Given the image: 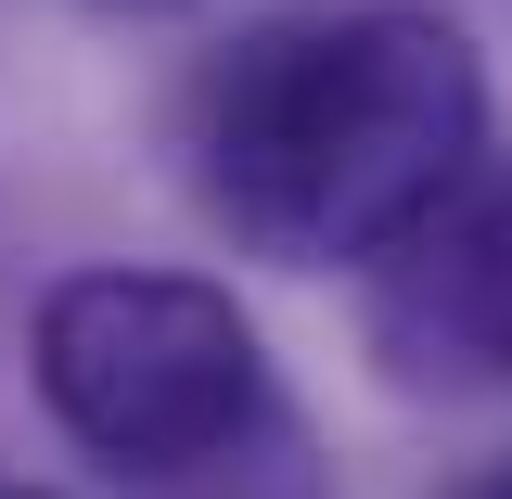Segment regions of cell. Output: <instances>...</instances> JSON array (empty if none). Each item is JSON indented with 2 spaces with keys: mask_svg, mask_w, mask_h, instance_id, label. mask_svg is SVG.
Instances as JSON below:
<instances>
[{
  "mask_svg": "<svg viewBox=\"0 0 512 499\" xmlns=\"http://www.w3.org/2000/svg\"><path fill=\"white\" fill-rule=\"evenodd\" d=\"M487 64L423 0L282 13L192 77V205L269 269H384L474 180Z\"/></svg>",
  "mask_w": 512,
  "mask_h": 499,
  "instance_id": "obj_1",
  "label": "cell"
},
{
  "mask_svg": "<svg viewBox=\"0 0 512 499\" xmlns=\"http://www.w3.org/2000/svg\"><path fill=\"white\" fill-rule=\"evenodd\" d=\"M39 397L116 474H218L269 436L256 320L192 269H77L39 295Z\"/></svg>",
  "mask_w": 512,
  "mask_h": 499,
  "instance_id": "obj_2",
  "label": "cell"
},
{
  "mask_svg": "<svg viewBox=\"0 0 512 499\" xmlns=\"http://www.w3.org/2000/svg\"><path fill=\"white\" fill-rule=\"evenodd\" d=\"M372 359L410 397H487V384H512V167L461 180L372 269Z\"/></svg>",
  "mask_w": 512,
  "mask_h": 499,
  "instance_id": "obj_3",
  "label": "cell"
},
{
  "mask_svg": "<svg viewBox=\"0 0 512 499\" xmlns=\"http://www.w3.org/2000/svg\"><path fill=\"white\" fill-rule=\"evenodd\" d=\"M448 499H512V461H487V474H461Z\"/></svg>",
  "mask_w": 512,
  "mask_h": 499,
  "instance_id": "obj_4",
  "label": "cell"
},
{
  "mask_svg": "<svg viewBox=\"0 0 512 499\" xmlns=\"http://www.w3.org/2000/svg\"><path fill=\"white\" fill-rule=\"evenodd\" d=\"M0 499H52V487H0Z\"/></svg>",
  "mask_w": 512,
  "mask_h": 499,
  "instance_id": "obj_5",
  "label": "cell"
},
{
  "mask_svg": "<svg viewBox=\"0 0 512 499\" xmlns=\"http://www.w3.org/2000/svg\"><path fill=\"white\" fill-rule=\"evenodd\" d=\"M128 13H167V0H128Z\"/></svg>",
  "mask_w": 512,
  "mask_h": 499,
  "instance_id": "obj_6",
  "label": "cell"
}]
</instances>
